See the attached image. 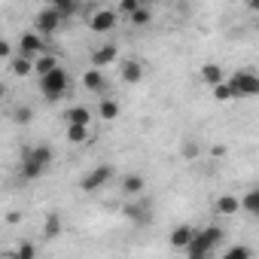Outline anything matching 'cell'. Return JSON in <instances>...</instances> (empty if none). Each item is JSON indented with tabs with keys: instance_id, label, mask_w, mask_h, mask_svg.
I'll return each instance as SVG.
<instances>
[{
	"instance_id": "6da1fadb",
	"label": "cell",
	"mask_w": 259,
	"mask_h": 259,
	"mask_svg": "<svg viewBox=\"0 0 259 259\" xmlns=\"http://www.w3.org/2000/svg\"><path fill=\"white\" fill-rule=\"evenodd\" d=\"M223 238H226V232L220 226H201L195 232L192 247L186 250V259H210V253L223 244Z\"/></svg>"
},
{
	"instance_id": "7a4b0ae2",
	"label": "cell",
	"mask_w": 259,
	"mask_h": 259,
	"mask_svg": "<svg viewBox=\"0 0 259 259\" xmlns=\"http://www.w3.org/2000/svg\"><path fill=\"white\" fill-rule=\"evenodd\" d=\"M229 85L235 92V101L238 98H256L259 95V73L256 70H235L229 76Z\"/></svg>"
},
{
	"instance_id": "3957f363",
	"label": "cell",
	"mask_w": 259,
	"mask_h": 259,
	"mask_svg": "<svg viewBox=\"0 0 259 259\" xmlns=\"http://www.w3.org/2000/svg\"><path fill=\"white\" fill-rule=\"evenodd\" d=\"M67 85H70V76H67L64 67H58L55 73H49V76L40 79V92H43L46 101H61V95L67 92Z\"/></svg>"
},
{
	"instance_id": "277c9868",
	"label": "cell",
	"mask_w": 259,
	"mask_h": 259,
	"mask_svg": "<svg viewBox=\"0 0 259 259\" xmlns=\"http://www.w3.org/2000/svg\"><path fill=\"white\" fill-rule=\"evenodd\" d=\"M110 180H113V165H95V168L85 171V177L79 180V189H82V192H98V189H104Z\"/></svg>"
},
{
	"instance_id": "5b68a950",
	"label": "cell",
	"mask_w": 259,
	"mask_h": 259,
	"mask_svg": "<svg viewBox=\"0 0 259 259\" xmlns=\"http://www.w3.org/2000/svg\"><path fill=\"white\" fill-rule=\"evenodd\" d=\"M49 49H46V40L37 34V31H25L22 37H19V55L22 58H40V55H46Z\"/></svg>"
},
{
	"instance_id": "8992f818",
	"label": "cell",
	"mask_w": 259,
	"mask_h": 259,
	"mask_svg": "<svg viewBox=\"0 0 259 259\" xmlns=\"http://www.w3.org/2000/svg\"><path fill=\"white\" fill-rule=\"evenodd\" d=\"M61 22H64V19H61L52 7H43V10L34 16V31H37L40 37H46V34H55V31L61 28Z\"/></svg>"
},
{
	"instance_id": "52a82bcc",
	"label": "cell",
	"mask_w": 259,
	"mask_h": 259,
	"mask_svg": "<svg viewBox=\"0 0 259 259\" xmlns=\"http://www.w3.org/2000/svg\"><path fill=\"white\" fill-rule=\"evenodd\" d=\"M116 25H119V10H107V7L95 10V16L89 19V28H92L95 34H107V31H113Z\"/></svg>"
},
{
	"instance_id": "ba28073f",
	"label": "cell",
	"mask_w": 259,
	"mask_h": 259,
	"mask_svg": "<svg viewBox=\"0 0 259 259\" xmlns=\"http://www.w3.org/2000/svg\"><path fill=\"white\" fill-rule=\"evenodd\" d=\"M147 192V177L138 174V171H125L122 174V195L128 198H141Z\"/></svg>"
},
{
	"instance_id": "9c48e42d",
	"label": "cell",
	"mask_w": 259,
	"mask_h": 259,
	"mask_svg": "<svg viewBox=\"0 0 259 259\" xmlns=\"http://www.w3.org/2000/svg\"><path fill=\"white\" fill-rule=\"evenodd\" d=\"M195 226H189V223H183V226H177V229H171V235H168V244L174 247V250H189L192 247V241H195Z\"/></svg>"
},
{
	"instance_id": "30bf717a",
	"label": "cell",
	"mask_w": 259,
	"mask_h": 259,
	"mask_svg": "<svg viewBox=\"0 0 259 259\" xmlns=\"http://www.w3.org/2000/svg\"><path fill=\"white\" fill-rule=\"evenodd\" d=\"M116 58H119V46H116V43H104V46H98V49L92 52V67H95V70H104V67H110Z\"/></svg>"
},
{
	"instance_id": "8fae6325",
	"label": "cell",
	"mask_w": 259,
	"mask_h": 259,
	"mask_svg": "<svg viewBox=\"0 0 259 259\" xmlns=\"http://www.w3.org/2000/svg\"><path fill=\"white\" fill-rule=\"evenodd\" d=\"M82 85H85V92H92V95H98V98H104V92H107V79H104V73L95 70V67H89V70L82 73Z\"/></svg>"
},
{
	"instance_id": "7c38bea8",
	"label": "cell",
	"mask_w": 259,
	"mask_h": 259,
	"mask_svg": "<svg viewBox=\"0 0 259 259\" xmlns=\"http://www.w3.org/2000/svg\"><path fill=\"white\" fill-rule=\"evenodd\" d=\"M119 73H122V79H125V82H132V85H135V82H141V79H144V73H147V70H144V64H141L138 58H125V61L119 64Z\"/></svg>"
},
{
	"instance_id": "4fadbf2b",
	"label": "cell",
	"mask_w": 259,
	"mask_h": 259,
	"mask_svg": "<svg viewBox=\"0 0 259 259\" xmlns=\"http://www.w3.org/2000/svg\"><path fill=\"white\" fill-rule=\"evenodd\" d=\"M67 125H92V119H95V113H92V107H85V104H73L70 110H67Z\"/></svg>"
},
{
	"instance_id": "5bb4252c",
	"label": "cell",
	"mask_w": 259,
	"mask_h": 259,
	"mask_svg": "<svg viewBox=\"0 0 259 259\" xmlns=\"http://www.w3.org/2000/svg\"><path fill=\"white\" fill-rule=\"evenodd\" d=\"M46 171H49L46 165H40L37 159H31V156H25V153H22V165H19V174H22L25 180H40Z\"/></svg>"
},
{
	"instance_id": "9a60e30c",
	"label": "cell",
	"mask_w": 259,
	"mask_h": 259,
	"mask_svg": "<svg viewBox=\"0 0 259 259\" xmlns=\"http://www.w3.org/2000/svg\"><path fill=\"white\" fill-rule=\"evenodd\" d=\"M201 79H204V82H207L210 89H217V85H223V82H226L229 76H226V70H223V67H220L217 61H207V64L201 67Z\"/></svg>"
},
{
	"instance_id": "2e32d148",
	"label": "cell",
	"mask_w": 259,
	"mask_h": 259,
	"mask_svg": "<svg viewBox=\"0 0 259 259\" xmlns=\"http://www.w3.org/2000/svg\"><path fill=\"white\" fill-rule=\"evenodd\" d=\"M119 113H122V107H119L116 98H107V95L98 98V119H101V122H113Z\"/></svg>"
},
{
	"instance_id": "e0dca14e",
	"label": "cell",
	"mask_w": 259,
	"mask_h": 259,
	"mask_svg": "<svg viewBox=\"0 0 259 259\" xmlns=\"http://www.w3.org/2000/svg\"><path fill=\"white\" fill-rule=\"evenodd\" d=\"M213 210H217L220 217H232V213L241 210V198H238V195H220V198L213 201Z\"/></svg>"
},
{
	"instance_id": "ac0fdd59",
	"label": "cell",
	"mask_w": 259,
	"mask_h": 259,
	"mask_svg": "<svg viewBox=\"0 0 259 259\" xmlns=\"http://www.w3.org/2000/svg\"><path fill=\"white\" fill-rule=\"evenodd\" d=\"M241 210L259 220V186H253V189H247V192L241 195Z\"/></svg>"
},
{
	"instance_id": "d6986e66",
	"label": "cell",
	"mask_w": 259,
	"mask_h": 259,
	"mask_svg": "<svg viewBox=\"0 0 259 259\" xmlns=\"http://www.w3.org/2000/svg\"><path fill=\"white\" fill-rule=\"evenodd\" d=\"M34 67H37V76L43 79V76H49V73H55L61 64H58V58L52 55V52H46V55H40L37 61H34Z\"/></svg>"
},
{
	"instance_id": "ffe728a7",
	"label": "cell",
	"mask_w": 259,
	"mask_h": 259,
	"mask_svg": "<svg viewBox=\"0 0 259 259\" xmlns=\"http://www.w3.org/2000/svg\"><path fill=\"white\" fill-rule=\"evenodd\" d=\"M10 73H13V76H31V73H37L34 58H22V55H16V58L10 61Z\"/></svg>"
},
{
	"instance_id": "44dd1931",
	"label": "cell",
	"mask_w": 259,
	"mask_h": 259,
	"mask_svg": "<svg viewBox=\"0 0 259 259\" xmlns=\"http://www.w3.org/2000/svg\"><path fill=\"white\" fill-rule=\"evenodd\" d=\"M138 204H132V207H125V213L132 217L135 223H150V204H147V198L141 195V198H135Z\"/></svg>"
},
{
	"instance_id": "7402d4cb",
	"label": "cell",
	"mask_w": 259,
	"mask_h": 259,
	"mask_svg": "<svg viewBox=\"0 0 259 259\" xmlns=\"http://www.w3.org/2000/svg\"><path fill=\"white\" fill-rule=\"evenodd\" d=\"M25 156H31V159H37V162H40V165H46V168H49V165L55 162V153H52V150H49L46 144H37V147H31V150H25Z\"/></svg>"
},
{
	"instance_id": "603a6c76",
	"label": "cell",
	"mask_w": 259,
	"mask_h": 259,
	"mask_svg": "<svg viewBox=\"0 0 259 259\" xmlns=\"http://www.w3.org/2000/svg\"><path fill=\"white\" fill-rule=\"evenodd\" d=\"M58 235H61V217H58V213H49V217H46V223H43V238L55 241Z\"/></svg>"
},
{
	"instance_id": "cb8c5ba5",
	"label": "cell",
	"mask_w": 259,
	"mask_h": 259,
	"mask_svg": "<svg viewBox=\"0 0 259 259\" xmlns=\"http://www.w3.org/2000/svg\"><path fill=\"white\" fill-rule=\"evenodd\" d=\"M220 259H253V250H250L247 244H232Z\"/></svg>"
},
{
	"instance_id": "d4e9b609",
	"label": "cell",
	"mask_w": 259,
	"mask_h": 259,
	"mask_svg": "<svg viewBox=\"0 0 259 259\" xmlns=\"http://www.w3.org/2000/svg\"><path fill=\"white\" fill-rule=\"evenodd\" d=\"M49 7H52V10H55L61 19H70V16H76V10H79L76 4H70V0H52Z\"/></svg>"
},
{
	"instance_id": "484cf974",
	"label": "cell",
	"mask_w": 259,
	"mask_h": 259,
	"mask_svg": "<svg viewBox=\"0 0 259 259\" xmlns=\"http://www.w3.org/2000/svg\"><path fill=\"white\" fill-rule=\"evenodd\" d=\"M67 141L70 144H85L89 141V128L85 125H67Z\"/></svg>"
},
{
	"instance_id": "4316f807",
	"label": "cell",
	"mask_w": 259,
	"mask_h": 259,
	"mask_svg": "<svg viewBox=\"0 0 259 259\" xmlns=\"http://www.w3.org/2000/svg\"><path fill=\"white\" fill-rule=\"evenodd\" d=\"M128 22H132V25H138V28H144V25H150V22H153V13H150L147 7H141V10H138L132 19H128Z\"/></svg>"
},
{
	"instance_id": "83f0119b",
	"label": "cell",
	"mask_w": 259,
	"mask_h": 259,
	"mask_svg": "<svg viewBox=\"0 0 259 259\" xmlns=\"http://www.w3.org/2000/svg\"><path fill=\"white\" fill-rule=\"evenodd\" d=\"M213 92V98L217 101H235V92H232V85H229V79L223 82V85H217V89H210Z\"/></svg>"
},
{
	"instance_id": "f1b7e54d",
	"label": "cell",
	"mask_w": 259,
	"mask_h": 259,
	"mask_svg": "<svg viewBox=\"0 0 259 259\" xmlns=\"http://www.w3.org/2000/svg\"><path fill=\"white\" fill-rule=\"evenodd\" d=\"M141 7H144L141 0H122V4H119V13H122V16H128V19H132V16H135V13L141 10Z\"/></svg>"
},
{
	"instance_id": "f546056e",
	"label": "cell",
	"mask_w": 259,
	"mask_h": 259,
	"mask_svg": "<svg viewBox=\"0 0 259 259\" xmlns=\"http://www.w3.org/2000/svg\"><path fill=\"white\" fill-rule=\"evenodd\" d=\"M13 116H16V122H22V125H28V122L34 119V110H31V107H19V110H16Z\"/></svg>"
},
{
	"instance_id": "4dcf8cb0",
	"label": "cell",
	"mask_w": 259,
	"mask_h": 259,
	"mask_svg": "<svg viewBox=\"0 0 259 259\" xmlns=\"http://www.w3.org/2000/svg\"><path fill=\"white\" fill-rule=\"evenodd\" d=\"M16 253H19V256H25V259H37V247H34L31 241H25V244H22Z\"/></svg>"
},
{
	"instance_id": "1f68e13d",
	"label": "cell",
	"mask_w": 259,
	"mask_h": 259,
	"mask_svg": "<svg viewBox=\"0 0 259 259\" xmlns=\"http://www.w3.org/2000/svg\"><path fill=\"white\" fill-rule=\"evenodd\" d=\"M0 55H4V58L13 55V43H10V40H0Z\"/></svg>"
},
{
	"instance_id": "d6a6232c",
	"label": "cell",
	"mask_w": 259,
	"mask_h": 259,
	"mask_svg": "<svg viewBox=\"0 0 259 259\" xmlns=\"http://www.w3.org/2000/svg\"><path fill=\"white\" fill-rule=\"evenodd\" d=\"M183 153H186V156H198V144H186Z\"/></svg>"
},
{
	"instance_id": "836d02e7",
	"label": "cell",
	"mask_w": 259,
	"mask_h": 259,
	"mask_svg": "<svg viewBox=\"0 0 259 259\" xmlns=\"http://www.w3.org/2000/svg\"><path fill=\"white\" fill-rule=\"evenodd\" d=\"M10 259H25V256H19V253H13V256H10Z\"/></svg>"
}]
</instances>
